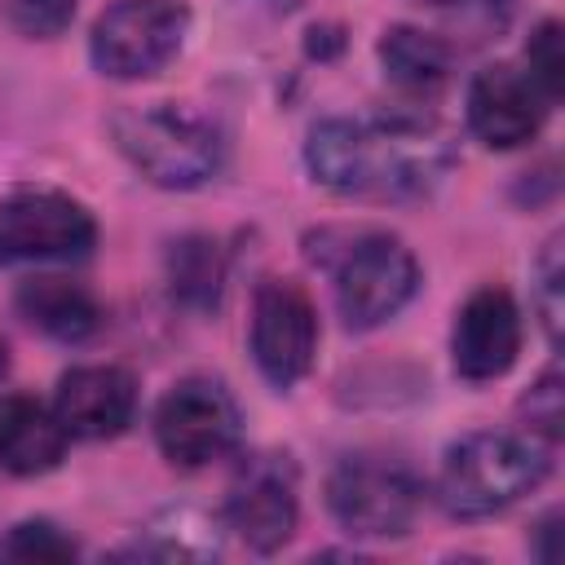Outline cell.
Instances as JSON below:
<instances>
[{
    "instance_id": "obj_3",
    "label": "cell",
    "mask_w": 565,
    "mask_h": 565,
    "mask_svg": "<svg viewBox=\"0 0 565 565\" xmlns=\"http://www.w3.org/2000/svg\"><path fill=\"white\" fill-rule=\"evenodd\" d=\"M110 132H115L119 154L150 185H163V190H194L212 181L225 159L221 128L207 115L190 106H172V102L119 110Z\"/></svg>"
},
{
    "instance_id": "obj_22",
    "label": "cell",
    "mask_w": 565,
    "mask_h": 565,
    "mask_svg": "<svg viewBox=\"0 0 565 565\" xmlns=\"http://www.w3.org/2000/svg\"><path fill=\"white\" fill-rule=\"evenodd\" d=\"M521 415H525L530 437H539L547 446L561 437V366H547L534 380V388L521 397Z\"/></svg>"
},
{
    "instance_id": "obj_23",
    "label": "cell",
    "mask_w": 565,
    "mask_h": 565,
    "mask_svg": "<svg viewBox=\"0 0 565 565\" xmlns=\"http://www.w3.org/2000/svg\"><path fill=\"white\" fill-rule=\"evenodd\" d=\"M4 13L22 35L49 40V35H62L71 26L75 0H4Z\"/></svg>"
},
{
    "instance_id": "obj_20",
    "label": "cell",
    "mask_w": 565,
    "mask_h": 565,
    "mask_svg": "<svg viewBox=\"0 0 565 565\" xmlns=\"http://www.w3.org/2000/svg\"><path fill=\"white\" fill-rule=\"evenodd\" d=\"M525 71L543 88L547 102H561L565 88V49H561V22L543 18L525 40Z\"/></svg>"
},
{
    "instance_id": "obj_1",
    "label": "cell",
    "mask_w": 565,
    "mask_h": 565,
    "mask_svg": "<svg viewBox=\"0 0 565 565\" xmlns=\"http://www.w3.org/2000/svg\"><path fill=\"white\" fill-rule=\"evenodd\" d=\"M305 163L318 185L349 199H424L446 181L455 146L433 115H335L309 128Z\"/></svg>"
},
{
    "instance_id": "obj_6",
    "label": "cell",
    "mask_w": 565,
    "mask_h": 565,
    "mask_svg": "<svg viewBox=\"0 0 565 565\" xmlns=\"http://www.w3.org/2000/svg\"><path fill=\"white\" fill-rule=\"evenodd\" d=\"M190 9L181 0H115L88 35V57L106 79L159 75L185 44Z\"/></svg>"
},
{
    "instance_id": "obj_7",
    "label": "cell",
    "mask_w": 565,
    "mask_h": 565,
    "mask_svg": "<svg viewBox=\"0 0 565 565\" xmlns=\"http://www.w3.org/2000/svg\"><path fill=\"white\" fill-rule=\"evenodd\" d=\"M243 411L216 380H181L154 406V441L177 468H207L238 450Z\"/></svg>"
},
{
    "instance_id": "obj_8",
    "label": "cell",
    "mask_w": 565,
    "mask_h": 565,
    "mask_svg": "<svg viewBox=\"0 0 565 565\" xmlns=\"http://www.w3.org/2000/svg\"><path fill=\"white\" fill-rule=\"evenodd\" d=\"M97 243L93 212L66 190L18 185L0 199V260H75Z\"/></svg>"
},
{
    "instance_id": "obj_14",
    "label": "cell",
    "mask_w": 565,
    "mask_h": 565,
    "mask_svg": "<svg viewBox=\"0 0 565 565\" xmlns=\"http://www.w3.org/2000/svg\"><path fill=\"white\" fill-rule=\"evenodd\" d=\"M66 441H71V433L62 428L53 406L22 397V393L0 397V468L4 472L44 477L62 463Z\"/></svg>"
},
{
    "instance_id": "obj_21",
    "label": "cell",
    "mask_w": 565,
    "mask_h": 565,
    "mask_svg": "<svg viewBox=\"0 0 565 565\" xmlns=\"http://www.w3.org/2000/svg\"><path fill=\"white\" fill-rule=\"evenodd\" d=\"M534 309L547 327V340H561V282H565V260H561V234L547 238L543 256L534 260Z\"/></svg>"
},
{
    "instance_id": "obj_2",
    "label": "cell",
    "mask_w": 565,
    "mask_h": 565,
    "mask_svg": "<svg viewBox=\"0 0 565 565\" xmlns=\"http://www.w3.org/2000/svg\"><path fill=\"white\" fill-rule=\"evenodd\" d=\"M547 477V441L530 433H468L459 437L437 468V503L459 521H481L508 512L516 499L539 490Z\"/></svg>"
},
{
    "instance_id": "obj_11",
    "label": "cell",
    "mask_w": 565,
    "mask_h": 565,
    "mask_svg": "<svg viewBox=\"0 0 565 565\" xmlns=\"http://www.w3.org/2000/svg\"><path fill=\"white\" fill-rule=\"evenodd\" d=\"M547 106L552 102L543 97V88L516 62H490L468 84V128L490 150L525 146L543 128Z\"/></svg>"
},
{
    "instance_id": "obj_17",
    "label": "cell",
    "mask_w": 565,
    "mask_h": 565,
    "mask_svg": "<svg viewBox=\"0 0 565 565\" xmlns=\"http://www.w3.org/2000/svg\"><path fill=\"white\" fill-rule=\"evenodd\" d=\"M221 282H225V265L212 238L190 234L181 243H172L168 252V287L172 300L190 305V309H216L221 300Z\"/></svg>"
},
{
    "instance_id": "obj_16",
    "label": "cell",
    "mask_w": 565,
    "mask_h": 565,
    "mask_svg": "<svg viewBox=\"0 0 565 565\" xmlns=\"http://www.w3.org/2000/svg\"><path fill=\"white\" fill-rule=\"evenodd\" d=\"M384 79L406 97H433L450 79V49L419 26H388L380 35Z\"/></svg>"
},
{
    "instance_id": "obj_19",
    "label": "cell",
    "mask_w": 565,
    "mask_h": 565,
    "mask_svg": "<svg viewBox=\"0 0 565 565\" xmlns=\"http://www.w3.org/2000/svg\"><path fill=\"white\" fill-rule=\"evenodd\" d=\"M75 552H79L75 539L62 525L44 521V516L9 525V534L0 539V556L4 561H71Z\"/></svg>"
},
{
    "instance_id": "obj_10",
    "label": "cell",
    "mask_w": 565,
    "mask_h": 565,
    "mask_svg": "<svg viewBox=\"0 0 565 565\" xmlns=\"http://www.w3.org/2000/svg\"><path fill=\"white\" fill-rule=\"evenodd\" d=\"M300 521V499H296V468L287 455H252L221 508V525L234 530L252 552H278Z\"/></svg>"
},
{
    "instance_id": "obj_13",
    "label": "cell",
    "mask_w": 565,
    "mask_h": 565,
    "mask_svg": "<svg viewBox=\"0 0 565 565\" xmlns=\"http://www.w3.org/2000/svg\"><path fill=\"white\" fill-rule=\"evenodd\" d=\"M53 411L71 437H84V441L119 437L137 415V380L132 371L110 366V362L71 366L57 380Z\"/></svg>"
},
{
    "instance_id": "obj_15",
    "label": "cell",
    "mask_w": 565,
    "mask_h": 565,
    "mask_svg": "<svg viewBox=\"0 0 565 565\" xmlns=\"http://www.w3.org/2000/svg\"><path fill=\"white\" fill-rule=\"evenodd\" d=\"M18 313L35 331H44V335H53L62 344H79V340L97 335V327H102L97 296L88 287L71 282V278H62V274H35V278H26L18 287Z\"/></svg>"
},
{
    "instance_id": "obj_5",
    "label": "cell",
    "mask_w": 565,
    "mask_h": 565,
    "mask_svg": "<svg viewBox=\"0 0 565 565\" xmlns=\"http://www.w3.org/2000/svg\"><path fill=\"white\" fill-rule=\"evenodd\" d=\"M424 503V481L406 459L358 450L344 455L327 477V508L353 539H402Z\"/></svg>"
},
{
    "instance_id": "obj_9",
    "label": "cell",
    "mask_w": 565,
    "mask_h": 565,
    "mask_svg": "<svg viewBox=\"0 0 565 565\" xmlns=\"http://www.w3.org/2000/svg\"><path fill=\"white\" fill-rule=\"evenodd\" d=\"M252 358L274 388H291L309 375L318 353V309L291 278H265L252 296Z\"/></svg>"
},
{
    "instance_id": "obj_18",
    "label": "cell",
    "mask_w": 565,
    "mask_h": 565,
    "mask_svg": "<svg viewBox=\"0 0 565 565\" xmlns=\"http://www.w3.org/2000/svg\"><path fill=\"white\" fill-rule=\"evenodd\" d=\"M132 556H163V561H203V556H216L221 552V534L207 516L190 512V508H172V512H159L146 534H137V543L128 547Z\"/></svg>"
},
{
    "instance_id": "obj_24",
    "label": "cell",
    "mask_w": 565,
    "mask_h": 565,
    "mask_svg": "<svg viewBox=\"0 0 565 565\" xmlns=\"http://www.w3.org/2000/svg\"><path fill=\"white\" fill-rule=\"evenodd\" d=\"M419 4H437L441 9V4H459V0H419Z\"/></svg>"
},
{
    "instance_id": "obj_4",
    "label": "cell",
    "mask_w": 565,
    "mask_h": 565,
    "mask_svg": "<svg viewBox=\"0 0 565 565\" xmlns=\"http://www.w3.org/2000/svg\"><path fill=\"white\" fill-rule=\"evenodd\" d=\"M331 269L335 309L349 331H371L406 309V300L419 287V260L415 252L380 230L340 234L335 252H313Z\"/></svg>"
},
{
    "instance_id": "obj_12",
    "label": "cell",
    "mask_w": 565,
    "mask_h": 565,
    "mask_svg": "<svg viewBox=\"0 0 565 565\" xmlns=\"http://www.w3.org/2000/svg\"><path fill=\"white\" fill-rule=\"evenodd\" d=\"M521 353V309L503 287H477L450 327V362L463 380H499Z\"/></svg>"
}]
</instances>
